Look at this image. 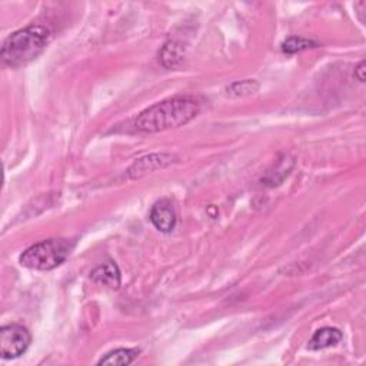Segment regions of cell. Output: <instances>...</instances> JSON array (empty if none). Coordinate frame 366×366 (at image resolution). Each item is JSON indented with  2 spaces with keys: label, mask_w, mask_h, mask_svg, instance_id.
<instances>
[{
  "label": "cell",
  "mask_w": 366,
  "mask_h": 366,
  "mask_svg": "<svg viewBox=\"0 0 366 366\" xmlns=\"http://www.w3.org/2000/svg\"><path fill=\"white\" fill-rule=\"evenodd\" d=\"M200 103L193 96H175L141 112L134 126L139 132L158 134L162 130L179 127L189 123L198 116Z\"/></svg>",
  "instance_id": "6da1fadb"
},
{
  "label": "cell",
  "mask_w": 366,
  "mask_h": 366,
  "mask_svg": "<svg viewBox=\"0 0 366 366\" xmlns=\"http://www.w3.org/2000/svg\"><path fill=\"white\" fill-rule=\"evenodd\" d=\"M149 219L158 230L164 233L172 232L176 226V212L173 203L169 199L158 200L152 206Z\"/></svg>",
  "instance_id": "8992f818"
},
{
  "label": "cell",
  "mask_w": 366,
  "mask_h": 366,
  "mask_svg": "<svg viewBox=\"0 0 366 366\" xmlns=\"http://www.w3.org/2000/svg\"><path fill=\"white\" fill-rule=\"evenodd\" d=\"M342 337H344L342 332L336 328H331V326L321 328L310 337V341L308 342V349L321 351L325 348L335 347L342 341Z\"/></svg>",
  "instance_id": "ba28073f"
},
{
  "label": "cell",
  "mask_w": 366,
  "mask_h": 366,
  "mask_svg": "<svg viewBox=\"0 0 366 366\" xmlns=\"http://www.w3.org/2000/svg\"><path fill=\"white\" fill-rule=\"evenodd\" d=\"M74 244L67 239H47L26 249L19 262L22 266L35 271H51L61 266L72 253Z\"/></svg>",
  "instance_id": "3957f363"
},
{
  "label": "cell",
  "mask_w": 366,
  "mask_h": 366,
  "mask_svg": "<svg viewBox=\"0 0 366 366\" xmlns=\"http://www.w3.org/2000/svg\"><path fill=\"white\" fill-rule=\"evenodd\" d=\"M90 278L96 283L111 287V289H118V287L120 286V271L118 265L111 259L106 260L104 264L99 265L96 269H93L90 273Z\"/></svg>",
  "instance_id": "52a82bcc"
},
{
  "label": "cell",
  "mask_w": 366,
  "mask_h": 366,
  "mask_svg": "<svg viewBox=\"0 0 366 366\" xmlns=\"http://www.w3.org/2000/svg\"><path fill=\"white\" fill-rule=\"evenodd\" d=\"M318 46L319 45L313 40L292 36L282 43V51H285V54H287V55H294V54H299V51H302V50H306L310 47H318Z\"/></svg>",
  "instance_id": "7c38bea8"
},
{
  "label": "cell",
  "mask_w": 366,
  "mask_h": 366,
  "mask_svg": "<svg viewBox=\"0 0 366 366\" xmlns=\"http://www.w3.org/2000/svg\"><path fill=\"white\" fill-rule=\"evenodd\" d=\"M141 353L139 349H116L109 352L106 356H103L99 360V365H119V366H125V365H130L132 363L138 355Z\"/></svg>",
  "instance_id": "9c48e42d"
},
{
  "label": "cell",
  "mask_w": 366,
  "mask_h": 366,
  "mask_svg": "<svg viewBox=\"0 0 366 366\" xmlns=\"http://www.w3.org/2000/svg\"><path fill=\"white\" fill-rule=\"evenodd\" d=\"M161 61L165 67L168 69H176L183 62V50L180 45L175 42H169L164 46L161 51Z\"/></svg>",
  "instance_id": "30bf717a"
},
{
  "label": "cell",
  "mask_w": 366,
  "mask_h": 366,
  "mask_svg": "<svg viewBox=\"0 0 366 366\" xmlns=\"http://www.w3.org/2000/svg\"><path fill=\"white\" fill-rule=\"evenodd\" d=\"M259 89V83L253 79H246V81H239V82H234L232 85H229L225 92L228 96L232 97H241V96H248L252 95L255 92H257Z\"/></svg>",
  "instance_id": "4fadbf2b"
},
{
  "label": "cell",
  "mask_w": 366,
  "mask_h": 366,
  "mask_svg": "<svg viewBox=\"0 0 366 366\" xmlns=\"http://www.w3.org/2000/svg\"><path fill=\"white\" fill-rule=\"evenodd\" d=\"M31 342V332L22 325L10 324L0 329V353L3 359L19 358L28 351Z\"/></svg>",
  "instance_id": "277c9868"
},
{
  "label": "cell",
  "mask_w": 366,
  "mask_h": 366,
  "mask_svg": "<svg viewBox=\"0 0 366 366\" xmlns=\"http://www.w3.org/2000/svg\"><path fill=\"white\" fill-rule=\"evenodd\" d=\"M176 161H177L176 156L170 154V153L149 154V156H145V158L138 159L132 166H130L127 170V175H129V177L136 179V177H141V176L150 173L153 170L166 168V166L175 164Z\"/></svg>",
  "instance_id": "5b68a950"
},
{
  "label": "cell",
  "mask_w": 366,
  "mask_h": 366,
  "mask_svg": "<svg viewBox=\"0 0 366 366\" xmlns=\"http://www.w3.org/2000/svg\"><path fill=\"white\" fill-rule=\"evenodd\" d=\"M294 166V161L289 159V156L287 154H283L282 159H279L278 162V168H276V172H269V175L266 176L265 182H268L269 186H275V185H279V183L289 175V170L292 169Z\"/></svg>",
  "instance_id": "8fae6325"
},
{
  "label": "cell",
  "mask_w": 366,
  "mask_h": 366,
  "mask_svg": "<svg viewBox=\"0 0 366 366\" xmlns=\"http://www.w3.org/2000/svg\"><path fill=\"white\" fill-rule=\"evenodd\" d=\"M365 62H360L355 69V76L359 82H365Z\"/></svg>",
  "instance_id": "5bb4252c"
},
{
  "label": "cell",
  "mask_w": 366,
  "mask_h": 366,
  "mask_svg": "<svg viewBox=\"0 0 366 366\" xmlns=\"http://www.w3.org/2000/svg\"><path fill=\"white\" fill-rule=\"evenodd\" d=\"M50 31L43 24H31L12 33L2 46V59L10 67H22L33 62L46 49Z\"/></svg>",
  "instance_id": "7a4b0ae2"
}]
</instances>
